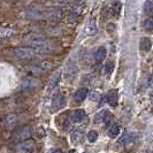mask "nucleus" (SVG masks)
Here are the masks:
<instances>
[{
    "mask_svg": "<svg viewBox=\"0 0 153 153\" xmlns=\"http://www.w3.org/2000/svg\"><path fill=\"white\" fill-rule=\"evenodd\" d=\"M50 12L51 10H47L45 8L35 6V7H30L29 9H27L25 16L31 20H43V19H48Z\"/></svg>",
    "mask_w": 153,
    "mask_h": 153,
    "instance_id": "1",
    "label": "nucleus"
},
{
    "mask_svg": "<svg viewBox=\"0 0 153 153\" xmlns=\"http://www.w3.org/2000/svg\"><path fill=\"white\" fill-rule=\"evenodd\" d=\"M38 51L31 46H25V47H17L14 50V55L20 59H32L38 55Z\"/></svg>",
    "mask_w": 153,
    "mask_h": 153,
    "instance_id": "2",
    "label": "nucleus"
},
{
    "mask_svg": "<svg viewBox=\"0 0 153 153\" xmlns=\"http://www.w3.org/2000/svg\"><path fill=\"white\" fill-rule=\"evenodd\" d=\"M53 68V63L50 61H42L37 63V65H33L29 68V71H30L32 75H40L43 73H45L47 70H51Z\"/></svg>",
    "mask_w": 153,
    "mask_h": 153,
    "instance_id": "3",
    "label": "nucleus"
},
{
    "mask_svg": "<svg viewBox=\"0 0 153 153\" xmlns=\"http://www.w3.org/2000/svg\"><path fill=\"white\" fill-rule=\"evenodd\" d=\"M31 136V129L29 126H24V127H21L20 129H17L13 136V139L16 143H20V142H23V140H27L29 139Z\"/></svg>",
    "mask_w": 153,
    "mask_h": 153,
    "instance_id": "4",
    "label": "nucleus"
},
{
    "mask_svg": "<svg viewBox=\"0 0 153 153\" xmlns=\"http://www.w3.org/2000/svg\"><path fill=\"white\" fill-rule=\"evenodd\" d=\"M28 45L36 48L39 53H45L47 51H50L51 45L47 40H43V39H35V40H30L28 43Z\"/></svg>",
    "mask_w": 153,
    "mask_h": 153,
    "instance_id": "5",
    "label": "nucleus"
},
{
    "mask_svg": "<svg viewBox=\"0 0 153 153\" xmlns=\"http://www.w3.org/2000/svg\"><path fill=\"white\" fill-rule=\"evenodd\" d=\"M15 151L19 153H30L35 151V143L32 140H23L15 146Z\"/></svg>",
    "mask_w": 153,
    "mask_h": 153,
    "instance_id": "6",
    "label": "nucleus"
},
{
    "mask_svg": "<svg viewBox=\"0 0 153 153\" xmlns=\"http://www.w3.org/2000/svg\"><path fill=\"white\" fill-rule=\"evenodd\" d=\"M65 105H66V97L60 93V94L55 96L54 99L52 100V104H51V107L52 108H51V111L52 112H58L61 108L65 107Z\"/></svg>",
    "mask_w": 153,
    "mask_h": 153,
    "instance_id": "7",
    "label": "nucleus"
},
{
    "mask_svg": "<svg viewBox=\"0 0 153 153\" xmlns=\"http://www.w3.org/2000/svg\"><path fill=\"white\" fill-rule=\"evenodd\" d=\"M38 82L35 78H31V77H25V78H23L22 81V89L23 91L25 92L33 91L35 89L38 88Z\"/></svg>",
    "mask_w": 153,
    "mask_h": 153,
    "instance_id": "8",
    "label": "nucleus"
},
{
    "mask_svg": "<svg viewBox=\"0 0 153 153\" xmlns=\"http://www.w3.org/2000/svg\"><path fill=\"white\" fill-rule=\"evenodd\" d=\"M63 76L67 81H73V78L76 76V66L74 62H68L65 67V71H63Z\"/></svg>",
    "mask_w": 153,
    "mask_h": 153,
    "instance_id": "9",
    "label": "nucleus"
},
{
    "mask_svg": "<svg viewBox=\"0 0 153 153\" xmlns=\"http://www.w3.org/2000/svg\"><path fill=\"white\" fill-rule=\"evenodd\" d=\"M16 122H17V117H16L15 114H7L4 119V124H5L7 130L14 129L16 126Z\"/></svg>",
    "mask_w": 153,
    "mask_h": 153,
    "instance_id": "10",
    "label": "nucleus"
},
{
    "mask_svg": "<svg viewBox=\"0 0 153 153\" xmlns=\"http://www.w3.org/2000/svg\"><path fill=\"white\" fill-rule=\"evenodd\" d=\"M88 89L86 88H81V89H78L75 93H74V101L77 102V104H81V102H83L85 100V98H88Z\"/></svg>",
    "mask_w": 153,
    "mask_h": 153,
    "instance_id": "11",
    "label": "nucleus"
},
{
    "mask_svg": "<svg viewBox=\"0 0 153 153\" xmlns=\"http://www.w3.org/2000/svg\"><path fill=\"white\" fill-rule=\"evenodd\" d=\"M85 117H86V114H85L83 109H76V111H74V113L70 116V122L73 124L74 123H79L82 122Z\"/></svg>",
    "mask_w": 153,
    "mask_h": 153,
    "instance_id": "12",
    "label": "nucleus"
},
{
    "mask_svg": "<svg viewBox=\"0 0 153 153\" xmlns=\"http://www.w3.org/2000/svg\"><path fill=\"white\" fill-rule=\"evenodd\" d=\"M117 98H119V96H117V91H116V90L109 91L107 93V97H106L107 102L111 106H113V107H115V106L117 105Z\"/></svg>",
    "mask_w": 153,
    "mask_h": 153,
    "instance_id": "13",
    "label": "nucleus"
},
{
    "mask_svg": "<svg viewBox=\"0 0 153 153\" xmlns=\"http://www.w3.org/2000/svg\"><path fill=\"white\" fill-rule=\"evenodd\" d=\"M105 58H106V48L105 47H99L97 51H96V53H94V59H96V61L98 62H101L105 60Z\"/></svg>",
    "mask_w": 153,
    "mask_h": 153,
    "instance_id": "14",
    "label": "nucleus"
},
{
    "mask_svg": "<svg viewBox=\"0 0 153 153\" xmlns=\"http://www.w3.org/2000/svg\"><path fill=\"white\" fill-rule=\"evenodd\" d=\"M61 16H62V10L59 9V8H55V9H52V10L50 12L48 19H50L51 21H53V22H58V21L61 19Z\"/></svg>",
    "mask_w": 153,
    "mask_h": 153,
    "instance_id": "15",
    "label": "nucleus"
},
{
    "mask_svg": "<svg viewBox=\"0 0 153 153\" xmlns=\"http://www.w3.org/2000/svg\"><path fill=\"white\" fill-rule=\"evenodd\" d=\"M97 31V25H96V20L91 19L88 24H86V28H85V32L86 35H94Z\"/></svg>",
    "mask_w": 153,
    "mask_h": 153,
    "instance_id": "16",
    "label": "nucleus"
},
{
    "mask_svg": "<svg viewBox=\"0 0 153 153\" xmlns=\"http://www.w3.org/2000/svg\"><path fill=\"white\" fill-rule=\"evenodd\" d=\"M151 46H152V43L149 38L144 37V38L140 39V50L143 52H149L151 50Z\"/></svg>",
    "mask_w": 153,
    "mask_h": 153,
    "instance_id": "17",
    "label": "nucleus"
},
{
    "mask_svg": "<svg viewBox=\"0 0 153 153\" xmlns=\"http://www.w3.org/2000/svg\"><path fill=\"white\" fill-rule=\"evenodd\" d=\"M132 140H134V135L126 132L124 135H122V137L119 139V144L120 145H127V144L131 143Z\"/></svg>",
    "mask_w": 153,
    "mask_h": 153,
    "instance_id": "18",
    "label": "nucleus"
},
{
    "mask_svg": "<svg viewBox=\"0 0 153 153\" xmlns=\"http://www.w3.org/2000/svg\"><path fill=\"white\" fill-rule=\"evenodd\" d=\"M60 77H61V73L59 71V73H56V74L51 78V81H50V83H48V89H50V90L54 89V88L58 85L59 81H60Z\"/></svg>",
    "mask_w": 153,
    "mask_h": 153,
    "instance_id": "19",
    "label": "nucleus"
},
{
    "mask_svg": "<svg viewBox=\"0 0 153 153\" xmlns=\"http://www.w3.org/2000/svg\"><path fill=\"white\" fill-rule=\"evenodd\" d=\"M82 138H83V134H82L81 131L76 130L71 134V142H73L74 144H78V143H81Z\"/></svg>",
    "mask_w": 153,
    "mask_h": 153,
    "instance_id": "20",
    "label": "nucleus"
},
{
    "mask_svg": "<svg viewBox=\"0 0 153 153\" xmlns=\"http://www.w3.org/2000/svg\"><path fill=\"white\" fill-rule=\"evenodd\" d=\"M106 114H107V111H100L99 113H97V114H96L94 122L96 123H104Z\"/></svg>",
    "mask_w": 153,
    "mask_h": 153,
    "instance_id": "21",
    "label": "nucleus"
},
{
    "mask_svg": "<svg viewBox=\"0 0 153 153\" xmlns=\"http://www.w3.org/2000/svg\"><path fill=\"white\" fill-rule=\"evenodd\" d=\"M108 134H109V137H116L119 134H120V127L117 126V124H114L111 129H109V131H108Z\"/></svg>",
    "mask_w": 153,
    "mask_h": 153,
    "instance_id": "22",
    "label": "nucleus"
},
{
    "mask_svg": "<svg viewBox=\"0 0 153 153\" xmlns=\"http://www.w3.org/2000/svg\"><path fill=\"white\" fill-rule=\"evenodd\" d=\"M112 13H113V15L115 17H117L120 15V13H121V4L120 2H115L114 5L112 6Z\"/></svg>",
    "mask_w": 153,
    "mask_h": 153,
    "instance_id": "23",
    "label": "nucleus"
},
{
    "mask_svg": "<svg viewBox=\"0 0 153 153\" xmlns=\"http://www.w3.org/2000/svg\"><path fill=\"white\" fill-rule=\"evenodd\" d=\"M144 12H145L146 14H151L153 12V2L152 1H146L145 4H144Z\"/></svg>",
    "mask_w": 153,
    "mask_h": 153,
    "instance_id": "24",
    "label": "nucleus"
},
{
    "mask_svg": "<svg viewBox=\"0 0 153 153\" xmlns=\"http://www.w3.org/2000/svg\"><path fill=\"white\" fill-rule=\"evenodd\" d=\"M97 138H98V132L96 130H91L88 132V139H89V142H96L97 140Z\"/></svg>",
    "mask_w": 153,
    "mask_h": 153,
    "instance_id": "25",
    "label": "nucleus"
},
{
    "mask_svg": "<svg viewBox=\"0 0 153 153\" xmlns=\"http://www.w3.org/2000/svg\"><path fill=\"white\" fill-rule=\"evenodd\" d=\"M145 29L147 31H153V16L147 17L145 21Z\"/></svg>",
    "mask_w": 153,
    "mask_h": 153,
    "instance_id": "26",
    "label": "nucleus"
},
{
    "mask_svg": "<svg viewBox=\"0 0 153 153\" xmlns=\"http://www.w3.org/2000/svg\"><path fill=\"white\" fill-rule=\"evenodd\" d=\"M12 33H13V31L10 30V29H5V28H2V29H1V37H2V38L10 37V36H12Z\"/></svg>",
    "mask_w": 153,
    "mask_h": 153,
    "instance_id": "27",
    "label": "nucleus"
},
{
    "mask_svg": "<svg viewBox=\"0 0 153 153\" xmlns=\"http://www.w3.org/2000/svg\"><path fill=\"white\" fill-rule=\"evenodd\" d=\"M90 99L93 100V101H98L100 99V94L97 91L90 92Z\"/></svg>",
    "mask_w": 153,
    "mask_h": 153,
    "instance_id": "28",
    "label": "nucleus"
},
{
    "mask_svg": "<svg viewBox=\"0 0 153 153\" xmlns=\"http://www.w3.org/2000/svg\"><path fill=\"white\" fill-rule=\"evenodd\" d=\"M112 120H113V115L107 112V114H106V116H105V121H104V123H105V124H109Z\"/></svg>",
    "mask_w": 153,
    "mask_h": 153,
    "instance_id": "29",
    "label": "nucleus"
},
{
    "mask_svg": "<svg viewBox=\"0 0 153 153\" xmlns=\"http://www.w3.org/2000/svg\"><path fill=\"white\" fill-rule=\"evenodd\" d=\"M54 4H56V5H61V6H63V5H67L68 2H70V0H52Z\"/></svg>",
    "mask_w": 153,
    "mask_h": 153,
    "instance_id": "30",
    "label": "nucleus"
},
{
    "mask_svg": "<svg viewBox=\"0 0 153 153\" xmlns=\"http://www.w3.org/2000/svg\"><path fill=\"white\" fill-rule=\"evenodd\" d=\"M152 85H153V75L151 77H150V79H149V86L151 88Z\"/></svg>",
    "mask_w": 153,
    "mask_h": 153,
    "instance_id": "31",
    "label": "nucleus"
},
{
    "mask_svg": "<svg viewBox=\"0 0 153 153\" xmlns=\"http://www.w3.org/2000/svg\"><path fill=\"white\" fill-rule=\"evenodd\" d=\"M152 101H153V94H152Z\"/></svg>",
    "mask_w": 153,
    "mask_h": 153,
    "instance_id": "32",
    "label": "nucleus"
}]
</instances>
